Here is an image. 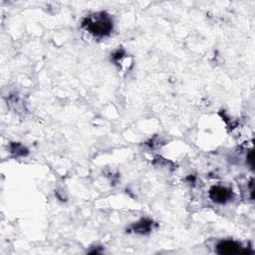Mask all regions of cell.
I'll list each match as a JSON object with an SVG mask.
<instances>
[{
    "label": "cell",
    "mask_w": 255,
    "mask_h": 255,
    "mask_svg": "<svg viewBox=\"0 0 255 255\" xmlns=\"http://www.w3.org/2000/svg\"><path fill=\"white\" fill-rule=\"evenodd\" d=\"M83 27L94 36L105 37L112 32L113 21L108 14L100 12L85 18L83 21Z\"/></svg>",
    "instance_id": "1"
},
{
    "label": "cell",
    "mask_w": 255,
    "mask_h": 255,
    "mask_svg": "<svg viewBox=\"0 0 255 255\" xmlns=\"http://www.w3.org/2000/svg\"><path fill=\"white\" fill-rule=\"evenodd\" d=\"M210 198L216 203H225L230 200L232 196V192L229 188L221 185L212 186L209 190Z\"/></svg>",
    "instance_id": "2"
},
{
    "label": "cell",
    "mask_w": 255,
    "mask_h": 255,
    "mask_svg": "<svg viewBox=\"0 0 255 255\" xmlns=\"http://www.w3.org/2000/svg\"><path fill=\"white\" fill-rule=\"evenodd\" d=\"M217 252L220 254H236V253H247V250H243L240 244L233 240H224L217 244Z\"/></svg>",
    "instance_id": "3"
},
{
    "label": "cell",
    "mask_w": 255,
    "mask_h": 255,
    "mask_svg": "<svg viewBox=\"0 0 255 255\" xmlns=\"http://www.w3.org/2000/svg\"><path fill=\"white\" fill-rule=\"evenodd\" d=\"M151 226H152V221L143 219L142 221L138 222V223L134 226V230H135L136 232L145 233V232H147V231H149V230L151 229Z\"/></svg>",
    "instance_id": "4"
},
{
    "label": "cell",
    "mask_w": 255,
    "mask_h": 255,
    "mask_svg": "<svg viewBox=\"0 0 255 255\" xmlns=\"http://www.w3.org/2000/svg\"><path fill=\"white\" fill-rule=\"evenodd\" d=\"M247 162H248L249 166L252 168L253 167V154H252V152H250L249 155L247 156Z\"/></svg>",
    "instance_id": "5"
}]
</instances>
